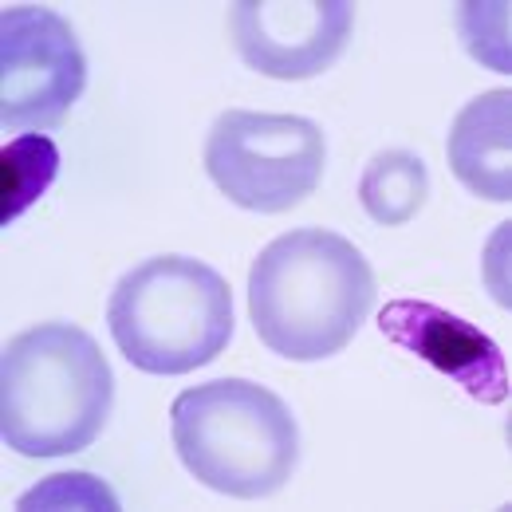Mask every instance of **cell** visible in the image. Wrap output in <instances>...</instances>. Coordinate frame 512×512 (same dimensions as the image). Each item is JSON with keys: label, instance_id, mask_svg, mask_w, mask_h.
Wrapping results in <instances>:
<instances>
[{"label": "cell", "instance_id": "1", "mask_svg": "<svg viewBox=\"0 0 512 512\" xmlns=\"http://www.w3.org/2000/svg\"><path fill=\"white\" fill-rule=\"evenodd\" d=\"M375 308L367 256L331 229H292L249 268V312L260 343L292 363L339 355Z\"/></svg>", "mask_w": 512, "mask_h": 512}, {"label": "cell", "instance_id": "2", "mask_svg": "<svg viewBox=\"0 0 512 512\" xmlns=\"http://www.w3.org/2000/svg\"><path fill=\"white\" fill-rule=\"evenodd\" d=\"M115 375L99 343L64 320L36 323L0 355V434L20 457H67L107 426Z\"/></svg>", "mask_w": 512, "mask_h": 512}, {"label": "cell", "instance_id": "3", "mask_svg": "<svg viewBox=\"0 0 512 512\" xmlns=\"http://www.w3.org/2000/svg\"><path fill=\"white\" fill-rule=\"evenodd\" d=\"M170 438L205 489L237 501L272 497L300 461V430L288 402L249 379L182 390L170 406Z\"/></svg>", "mask_w": 512, "mask_h": 512}, {"label": "cell", "instance_id": "4", "mask_svg": "<svg viewBox=\"0 0 512 512\" xmlns=\"http://www.w3.org/2000/svg\"><path fill=\"white\" fill-rule=\"evenodd\" d=\"M107 327L130 367L190 375L229 347L233 292L217 268L193 256H150L115 284Z\"/></svg>", "mask_w": 512, "mask_h": 512}, {"label": "cell", "instance_id": "5", "mask_svg": "<svg viewBox=\"0 0 512 512\" xmlns=\"http://www.w3.org/2000/svg\"><path fill=\"white\" fill-rule=\"evenodd\" d=\"M327 162L320 123L300 115L225 111L205 138V174L233 205L288 213L316 193Z\"/></svg>", "mask_w": 512, "mask_h": 512}, {"label": "cell", "instance_id": "6", "mask_svg": "<svg viewBox=\"0 0 512 512\" xmlns=\"http://www.w3.org/2000/svg\"><path fill=\"white\" fill-rule=\"evenodd\" d=\"M87 87L75 28L56 8L12 4L0 12V127L52 130Z\"/></svg>", "mask_w": 512, "mask_h": 512}, {"label": "cell", "instance_id": "7", "mask_svg": "<svg viewBox=\"0 0 512 512\" xmlns=\"http://www.w3.org/2000/svg\"><path fill=\"white\" fill-rule=\"evenodd\" d=\"M233 44L256 75L316 79L335 64L355 28L347 0H241L229 16Z\"/></svg>", "mask_w": 512, "mask_h": 512}, {"label": "cell", "instance_id": "8", "mask_svg": "<svg viewBox=\"0 0 512 512\" xmlns=\"http://www.w3.org/2000/svg\"><path fill=\"white\" fill-rule=\"evenodd\" d=\"M379 331L394 347L457 383L469 398L485 406H501L509 398V359L477 323L426 300H390L379 312Z\"/></svg>", "mask_w": 512, "mask_h": 512}, {"label": "cell", "instance_id": "9", "mask_svg": "<svg viewBox=\"0 0 512 512\" xmlns=\"http://www.w3.org/2000/svg\"><path fill=\"white\" fill-rule=\"evenodd\" d=\"M449 170L485 201H512V95L485 91L461 107L449 130Z\"/></svg>", "mask_w": 512, "mask_h": 512}, {"label": "cell", "instance_id": "10", "mask_svg": "<svg viewBox=\"0 0 512 512\" xmlns=\"http://www.w3.org/2000/svg\"><path fill=\"white\" fill-rule=\"evenodd\" d=\"M430 193V174L426 162L410 150H383L367 162L363 182H359V201L371 221L379 225H406Z\"/></svg>", "mask_w": 512, "mask_h": 512}, {"label": "cell", "instance_id": "11", "mask_svg": "<svg viewBox=\"0 0 512 512\" xmlns=\"http://www.w3.org/2000/svg\"><path fill=\"white\" fill-rule=\"evenodd\" d=\"M60 174V146L48 134H20L0 150V225H12L52 190Z\"/></svg>", "mask_w": 512, "mask_h": 512}, {"label": "cell", "instance_id": "12", "mask_svg": "<svg viewBox=\"0 0 512 512\" xmlns=\"http://www.w3.org/2000/svg\"><path fill=\"white\" fill-rule=\"evenodd\" d=\"M36 505H44V509H60V505L119 509V501L111 497V489L99 485V481H91L87 473H56V477H48L40 489H32V493L20 497V509H36Z\"/></svg>", "mask_w": 512, "mask_h": 512}]
</instances>
